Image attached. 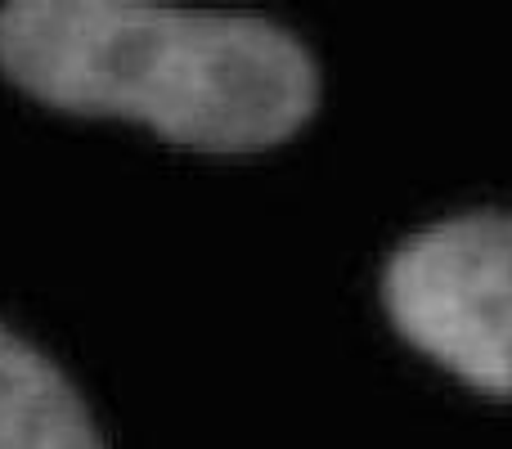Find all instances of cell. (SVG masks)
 Here are the masks:
<instances>
[{
	"instance_id": "3",
	"label": "cell",
	"mask_w": 512,
	"mask_h": 449,
	"mask_svg": "<svg viewBox=\"0 0 512 449\" xmlns=\"http://www.w3.org/2000/svg\"><path fill=\"white\" fill-rule=\"evenodd\" d=\"M0 449H108L86 400L0 324Z\"/></svg>"
},
{
	"instance_id": "1",
	"label": "cell",
	"mask_w": 512,
	"mask_h": 449,
	"mask_svg": "<svg viewBox=\"0 0 512 449\" xmlns=\"http://www.w3.org/2000/svg\"><path fill=\"white\" fill-rule=\"evenodd\" d=\"M0 72L81 117H126L198 153H261L292 140L319 104V68L256 14L140 0H9Z\"/></svg>"
},
{
	"instance_id": "2",
	"label": "cell",
	"mask_w": 512,
	"mask_h": 449,
	"mask_svg": "<svg viewBox=\"0 0 512 449\" xmlns=\"http://www.w3.org/2000/svg\"><path fill=\"white\" fill-rule=\"evenodd\" d=\"M382 301L409 346L486 396L512 400V212H472L405 238Z\"/></svg>"
}]
</instances>
